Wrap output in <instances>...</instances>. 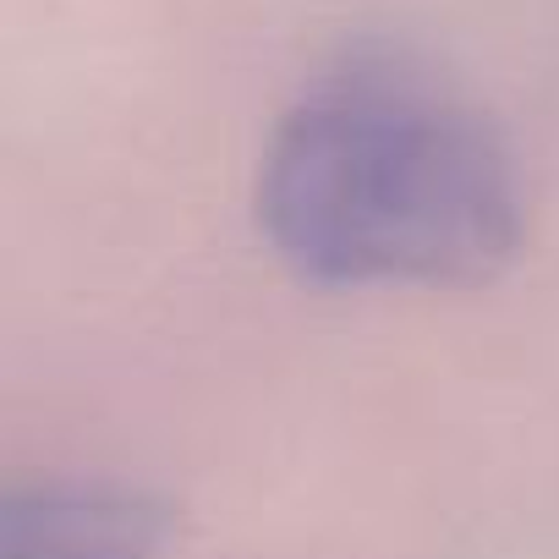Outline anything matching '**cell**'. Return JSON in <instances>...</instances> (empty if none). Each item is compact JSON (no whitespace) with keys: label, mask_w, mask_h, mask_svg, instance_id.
<instances>
[{"label":"cell","mask_w":559,"mask_h":559,"mask_svg":"<svg viewBox=\"0 0 559 559\" xmlns=\"http://www.w3.org/2000/svg\"><path fill=\"white\" fill-rule=\"evenodd\" d=\"M258 225L313 286H477L521 252L526 192L466 94L406 50L357 45L280 110Z\"/></svg>","instance_id":"obj_1"},{"label":"cell","mask_w":559,"mask_h":559,"mask_svg":"<svg viewBox=\"0 0 559 559\" xmlns=\"http://www.w3.org/2000/svg\"><path fill=\"white\" fill-rule=\"evenodd\" d=\"M176 510L121 477H34L0 499V559H159Z\"/></svg>","instance_id":"obj_2"}]
</instances>
